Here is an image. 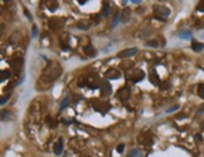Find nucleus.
Instances as JSON below:
<instances>
[{"label":"nucleus","instance_id":"nucleus-22","mask_svg":"<svg viewBox=\"0 0 204 157\" xmlns=\"http://www.w3.org/2000/svg\"><path fill=\"white\" fill-rule=\"evenodd\" d=\"M129 19H130V12L125 10L124 12V15H122V22H127Z\"/></svg>","mask_w":204,"mask_h":157},{"label":"nucleus","instance_id":"nucleus-19","mask_svg":"<svg viewBox=\"0 0 204 157\" xmlns=\"http://www.w3.org/2000/svg\"><path fill=\"white\" fill-rule=\"evenodd\" d=\"M198 96L204 99V84H199L198 86Z\"/></svg>","mask_w":204,"mask_h":157},{"label":"nucleus","instance_id":"nucleus-33","mask_svg":"<svg viewBox=\"0 0 204 157\" xmlns=\"http://www.w3.org/2000/svg\"><path fill=\"white\" fill-rule=\"evenodd\" d=\"M195 138H196V141H200V139H201V136H200V134H196Z\"/></svg>","mask_w":204,"mask_h":157},{"label":"nucleus","instance_id":"nucleus-4","mask_svg":"<svg viewBox=\"0 0 204 157\" xmlns=\"http://www.w3.org/2000/svg\"><path fill=\"white\" fill-rule=\"evenodd\" d=\"M99 92H101V96H102V97H107V96L111 94V92H112V87H111V84L107 82V79L101 81V84H99Z\"/></svg>","mask_w":204,"mask_h":157},{"label":"nucleus","instance_id":"nucleus-18","mask_svg":"<svg viewBox=\"0 0 204 157\" xmlns=\"http://www.w3.org/2000/svg\"><path fill=\"white\" fill-rule=\"evenodd\" d=\"M120 14L119 13H116V15H115V18H114V20H112V23H111V28H116V25L119 24V22H120Z\"/></svg>","mask_w":204,"mask_h":157},{"label":"nucleus","instance_id":"nucleus-36","mask_svg":"<svg viewBox=\"0 0 204 157\" xmlns=\"http://www.w3.org/2000/svg\"><path fill=\"white\" fill-rule=\"evenodd\" d=\"M127 2H129V0H124V4H126Z\"/></svg>","mask_w":204,"mask_h":157},{"label":"nucleus","instance_id":"nucleus-7","mask_svg":"<svg viewBox=\"0 0 204 157\" xmlns=\"http://www.w3.org/2000/svg\"><path fill=\"white\" fill-rule=\"evenodd\" d=\"M139 142L142 143V144H145V146H151L153 142H154V141H153L151 133H150V132H144V133H141L140 137H139Z\"/></svg>","mask_w":204,"mask_h":157},{"label":"nucleus","instance_id":"nucleus-11","mask_svg":"<svg viewBox=\"0 0 204 157\" xmlns=\"http://www.w3.org/2000/svg\"><path fill=\"white\" fill-rule=\"evenodd\" d=\"M191 49H193L195 53H199V52H201V50L204 49V44L200 43V42L193 40V43H191Z\"/></svg>","mask_w":204,"mask_h":157},{"label":"nucleus","instance_id":"nucleus-14","mask_svg":"<svg viewBox=\"0 0 204 157\" xmlns=\"http://www.w3.org/2000/svg\"><path fill=\"white\" fill-rule=\"evenodd\" d=\"M178 35H179V38H181V39H189V38L191 37V33L188 32V30H180V32L178 33Z\"/></svg>","mask_w":204,"mask_h":157},{"label":"nucleus","instance_id":"nucleus-3","mask_svg":"<svg viewBox=\"0 0 204 157\" xmlns=\"http://www.w3.org/2000/svg\"><path fill=\"white\" fill-rule=\"evenodd\" d=\"M154 14H155V17H160V18L165 19L170 15V9L164 5H154Z\"/></svg>","mask_w":204,"mask_h":157},{"label":"nucleus","instance_id":"nucleus-12","mask_svg":"<svg viewBox=\"0 0 204 157\" xmlns=\"http://www.w3.org/2000/svg\"><path fill=\"white\" fill-rule=\"evenodd\" d=\"M127 157H144V156H142V152H141L140 149L134 148V149H131V151L129 152Z\"/></svg>","mask_w":204,"mask_h":157},{"label":"nucleus","instance_id":"nucleus-25","mask_svg":"<svg viewBox=\"0 0 204 157\" xmlns=\"http://www.w3.org/2000/svg\"><path fill=\"white\" fill-rule=\"evenodd\" d=\"M8 117H9V112L3 111V112H2V119H3V121H5V119H8Z\"/></svg>","mask_w":204,"mask_h":157},{"label":"nucleus","instance_id":"nucleus-6","mask_svg":"<svg viewBox=\"0 0 204 157\" xmlns=\"http://www.w3.org/2000/svg\"><path fill=\"white\" fill-rule=\"evenodd\" d=\"M135 54H137V48H127V49H124L120 53H117V58L125 59V58H130Z\"/></svg>","mask_w":204,"mask_h":157},{"label":"nucleus","instance_id":"nucleus-2","mask_svg":"<svg viewBox=\"0 0 204 157\" xmlns=\"http://www.w3.org/2000/svg\"><path fill=\"white\" fill-rule=\"evenodd\" d=\"M92 104H93L94 111H97V112H99L102 114H106V112H109V109H110V104L107 102H104V101H98L97 99V101H93Z\"/></svg>","mask_w":204,"mask_h":157},{"label":"nucleus","instance_id":"nucleus-8","mask_svg":"<svg viewBox=\"0 0 204 157\" xmlns=\"http://www.w3.org/2000/svg\"><path fill=\"white\" fill-rule=\"evenodd\" d=\"M106 78H109V79H119V78H121V72L115 69V68H111L106 72Z\"/></svg>","mask_w":204,"mask_h":157},{"label":"nucleus","instance_id":"nucleus-31","mask_svg":"<svg viewBox=\"0 0 204 157\" xmlns=\"http://www.w3.org/2000/svg\"><path fill=\"white\" fill-rule=\"evenodd\" d=\"M184 117H185V114L181 113V114H178V116H176V119H183Z\"/></svg>","mask_w":204,"mask_h":157},{"label":"nucleus","instance_id":"nucleus-26","mask_svg":"<svg viewBox=\"0 0 204 157\" xmlns=\"http://www.w3.org/2000/svg\"><path fill=\"white\" fill-rule=\"evenodd\" d=\"M124 148H125V144H122V143L119 144V146H117V152H119V153H122V152H124Z\"/></svg>","mask_w":204,"mask_h":157},{"label":"nucleus","instance_id":"nucleus-21","mask_svg":"<svg viewBox=\"0 0 204 157\" xmlns=\"http://www.w3.org/2000/svg\"><path fill=\"white\" fill-rule=\"evenodd\" d=\"M196 10H198V12L204 13V0H200V2H199L198 7H196Z\"/></svg>","mask_w":204,"mask_h":157},{"label":"nucleus","instance_id":"nucleus-34","mask_svg":"<svg viewBox=\"0 0 204 157\" xmlns=\"http://www.w3.org/2000/svg\"><path fill=\"white\" fill-rule=\"evenodd\" d=\"M86 2H88V0H79V4H82V5H83Z\"/></svg>","mask_w":204,"mask_h":157},{"label":"nucleus","instance_id":"nucleus-29","mask_svg":"<svg viewBox=\"0 0 204 157\" xmlns=\"http://www.w3.org/2000/svg\"><path fill=\"white\" fill-rule=\"evenodd\" d=\"M24 14H25V15H27V17H28V19H29V20H32V15H30V13H29V12H28V10H27V9H25V10H24Z\"/></svg>","mask_w":204,"mask_h":157},{"label":"nucleus","instance_id":"nucleus-30","mask_svg":"<svg viewBox=\"0 0 204 157\" xmlns=\"http://www.w3.org/2000/svg\"><path fill=\"white\" fill-rule=\"evenodd\" d=\"M38 34V29H37V25H34L33 27V37H35Z\"/></svg>","mask_w":204,"mask_h":157},{"label":"nucleus","instance_id":"nucleus-10","mask_svg":"<svg viewBox=\"0 0 204 157\" xmlns=\"http://www.w3.org/2000/svg\"><path fill=\"white\" fill-rule=\"evenodd\" d=\"M62 151H63V138H59L58 142H57V143L54 144V147H53V152H54V154L59 156V154L62 153Z\"/></svg>","mask_w":204,"mask_h":157},{"label":"nucleus","instance_id":"nucleus-17","mask_svg":"<svg viewBox=\"0 0 204 157\" xmlns=\"http://www.w3.org/2000/svg\"><path fill=\"white\" fill-rule=\"evenodd\" d=\"M109 14H110V5L105 4L104 8H102V10H101V15L102 17H109Z\"/></svg>","mask_w":204,"mask_h":157},{"label":"nucleus","instance_id":"nucleus-5","mask_svg":"<svg viewBox=\"0 0 204 157\" xmlns=\"http://www.w3.org/2000/svg\"><path fill=\"white\" fill-rule=\"evenodd\" d=\"M98 82H99L98 75H96V74H89V75L86 78V86H88L91 89H96Z\"/></svg>","mask_w":204,"mask_h":157},{"label":"nucleus","instance_id":"nucleus-24","mask_svg":"<svg viewBox=\"0 0 204 157\" xmlns=\"http://www.w3.org/2000/svg\"><path fill=\"white\" fill-rule=\"evenodd\" d=\"M47 122L49 123V126H51V128H54V122H53V118L52 117H47Z\"/></svg>","mask_w":204,"mask_h":157},{"label":"nucleus","instance_id":"nucleus-20","mask_svg":"<svg viewBox=\"0 0 204 157\" xmlns=\"http://www.w3.org/2000/svg\"><path fill=\"white\" fill-rule=\"evenodd\" d=\"M10 77V72L9 70H2V82H4L5 79Z\"/></svg>","mask_w":204,"mask_h":157},{"label":"nucleus","instance_id":"nucleus-1","mask_svg":"<svg viewBox=\"0 0 204 157\" xmlns=\"http://www.w3.org/2000/svg\"><path fill=\"white\" fill-rule=\"evenodd\" d=\"M61 73H62V68H61L59 63H57V62H49V65L44 72V74H47L48 81L57 79V78L61 75Z\"/></svg>","mask_w":204,"mask_h":157},{"label":"nucleus","instance_id":"nucleus-28","mask_svg":"<svg viewBox=\"0 0 204 157\" xmlns=\"http://www.w3.org/2000/svg\"><path fill=\"white\" fill-rule=\"evenodd\" d=\"M9 101V96H7V97H3V99L0 101V103L2 104H5V102H8Z\"/></svg>","mask_w":204,"mask_h":157},{"label":"nucleus","instance_id":"nucleus-9","mask_svg":"<svg viewBox=\"0 0 204 157\" xmlns=\"http://www.w3.org/2000/svg\"><path fill=\"white\" fill-rule=\"evenodd\" d=\"M117 97L120 98V101H126V99H129V97H130V89H129V87H122L119 92H117Z\"/></svg>","mask_w":204,"mask_h":157},{"label":"nucleus","instance_id":"nucleus-16","mask_svg":"<svg viewBox=\"0 0 204 157\" xmlns=\"http://www.w3.org/2000/svg\"><path fill=\"white\" fill-rule=\"evenodd\" d=\"M69 102H71V98H69V96H67V97H64L63 98V102L61 103V106H59V111H63L68 104H69Z\"/></svg>","mask_w":204,"mask_h":157},{"label":"nucleus","instance_id":"nucleus-23","mask_svg":"<svg viewBox=\"0 0 204 157\" xmlns=\"http://www.w3.org/2000/svg\"><path fill=\"white\" fill-rule=\"evenodd\" d=\"M146 45H149V47H158L159 43H158V40H148Z\"/></svg>","mask_w":204,"mask_h":157},{"label":"nucleus","instance_id":"nucleus-15","mask_svg":"<svg viewBox=\"0 0 204 157\" xmlns=\"http://www.w3.org/2000/svg\"><path fill=\"white\" fill-rule=\"evenodd\" d=\"M77 28L78 29H81V30H87V29H89V24L87 23V22H78L77 23Z\"/></svg>","mask_w":204,"mask_h":157},{"label":"nucleus","instance_id":"nucleus-32","mask_svg":"<svg viewBox=\"0 0 204 157\" xmlns=\"http://www.w3.org/2000/svg\"><path fill=\"white\" fill-rule=\"evenodd\" d=\"M131 2H132L134 4H140V3H141V0H131Z\"/></svg>","mask_w":204,"mask_h":157},{"label":"nucleus","instance_id":"nucleus-27","mask_svg":"<svg viewBox=\"0 0 204 157\" xmlns=\"http://www.w3.org/2000/svg\"><path fill=\"white\" fill-rule=\"evenodd\" d=\"M179 108V106H174V107H171V108H169V109H166V113H171V112H174V111H176Z\"/></svg>","mask_w":204,"mask_h":157},{"label":"nucleus","instance_id":"nucleus-35","mask_svg":"<svg viewBox=\"0 0 204 157\" xmlns=\"http://www.w3.org/2000/svg\"><path fill=\"white\" fill-rule=\"evenodd\" d=\"M200 127H201V129H204V121L200 123Z\"/></svg>","mask_w":204,"mask_h":157},{"label":"nucleus","instance_id":"nucleus-13","mask_svg":"<svg viewBox=\"0 0 204 157\" xmlns=\"http://www.w3.org/2000/svg\"><path fill=\"white\" fill-rule=\"evenodd\" d=\"M84 53L88 55V57H94L96 55V50L92 48V45H87V47H84Z\"/></svg>","mask_w":204,"mask_h":157}]
</instances>
